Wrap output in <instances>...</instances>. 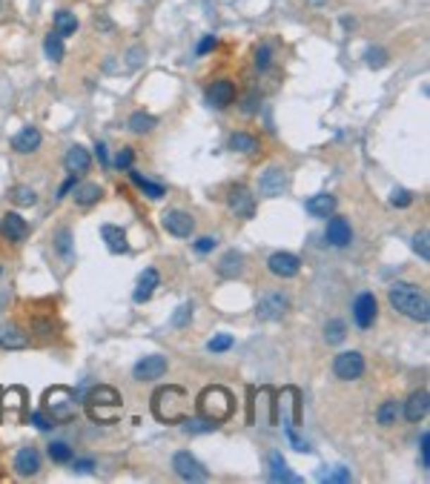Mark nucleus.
<instances>
[{
	"label": "nucleus",
	"instance_id": "36",
	"mask_svg": "<svg viewBox=\"0 0 430 484\" xmlns=\"http://www.w3.org/2000/svg\"><path fill=\"white\" fill-rule=\"evenodd\" d=\"M55 32H58L61 37H72V35L78 32V18H75L72 12H66V9L55 12Z\"/></svg>",
	"mask_w": 430,
	"mask_h": 484
},
{
	"label": "nucleus",
	"instance_id": "27",
	"mask_svg": "<svg viewBox=\"0 0 430 484\" xmlns=\"http://www.w3.org/2000/svg\"><path fill=\"white\" fill-rule=\"evenodd\" d=\"M267 461H270V473H267V476H270V481H290V484H298V481H301V476H295V473L287 467V461H284V456H281V453H276V450H273Z\"/></svg>",
	"mask_w": 430,
	"mask_h": 484
},
{
	"label": "nucleus",
	"instance_id": "6",
	"mask_svg": "<svg viewBox=\"0 0 430 484\" xmlns=\"http://www.w3.org/2000/svg\"><path fill=\"white\" fill-rule=\"evenodd\" d=\"M273 407H276V421H281L284 430L301 424V392H298V387L278 390L276 399H273Z\"/></svg>",
	"mask_w": 430,
	"mask_h": 484
},
{
	"label": "nucleus",
	"instance_id": "24",
	"mask_svg": "<svg viewBox=\"0 0 430 484\" xmlns=\"http://www.w3.org/2000/svg\"><path fill=\"white\" fill-rule=\"evenodd\" d=\"M29 335L18 324H0V349H26Z\"/></svg>",
	"mask_w": 430,
	"mask_h": 484
},
{
	"label": "nucleus",
	"instance_id": "12",
	"mask_svg": "<svg viewBox=\"0 0 430 484\" xmlns=\"http://www.w3.org/2000/svg\"><path fill=\"white\" fill-rule=\"evenodd\" d=\"M161 224H164V230H166L169 235H176V238H190L192 230H195V218H192L190 212H184V209H169V212H164Z\"/></svg>",
	"mask_w": 430,
	"mask_h": 484
},
{
	"label": "nucleus",
	"instance_id": "7",
	"mask_svg": "<svg viewBox=\"0 0 430 484\" xmlns=\"http://www.w3.org/2000/svg\"><path fill=\"white\" fill-rule=\"evenodd\" d=\"M26 407H29V392L23 387H4L0 390V418L20 424L26 418Z\"/></svg>",
	"mask_w": 430,
	"mask_h": 484
},
{
	"label": "nucleus",
	"instance_id": "59",
	"mask_svg": "<svg viewBox=\"0 0 430 484\" xmlns=\"http://www.w3.org/2000/svg\"><path fill=\"white\" fill-rule=\"evenodd\" d=\"M75 184H78V181H75V175H69V181H66V184L61 187V192H58V198H63V195H69V192L75 190Z\"/></svg>",
	"mask_w": 430,
	"mask_h": 484
},
{
	"label": "nucleus",
	"instance_id": "31",
	"mask_svg": "<svg viewBox=\"0 0 430 484\" xmlns=\"http://www.w3.org/2000/svg\"><path fill=\"white\" fill-rule=\"evenodd\" d=\"M129 172V178H133V184L147 195V198H152V201H161L164 195H166V187L164 184H155V181H149V178H144V175L138 172V169H126Z\"/></svg>",
	"mask_w": 430,
	"mask_h": 484
},
{
	"label": "nucleus",
	"instance_id": "3",
	"mask_svg": "<svg viewBox=\"0 0 430 484\" xmlns=\"http://www.w3.org/2000/svg\"><path fill=\"white\" fill-rule=\"evenodd\" d=\"M83 407H86V416H90L92 421H98V424H112V421H118V416H121L123 399H121V392H118L115 387L98 384V387L90 390V395H86Z\"/></svg>",
	"mask_w": 430,
	"mask_h": 484
},
{
	"label": "nucleus",
	"instance_id": "29",
	"mask_svg": "<svg viewBox=\"0 0 430 484\" xmlns=\"http://www.w3.org/2000/svg\"><path fill=\"white\" fill-rule=\"evenodd\" d=\"M101 238H104V244H106V249H109L112 255H123V252L129 249L126 232H123L121 227H112V224H106V227L101 230Z\"/></svg>",
	"mask_w": 430,
	"mask_h": 484
},
{
	"label": "nucleus",
	"instance_id": "49",
	"mask_svg": "<svg viewBox=\"0 0 430 484\" xmlns=\"http://www.w3.org/2000/svg\"><path fill=\"white\" fill-rule=\"evenodd\" d=\"M284 433H287V438H290V445H293V447H295L298 453H310V450H313V447H310V445L305 442V438H301V435H295V427H287Z\"/></svg>",
	"mask_w": 430,
	"mask_h": 484
},
{
	"label": "nucleus",
	"instance_id": "16",
	"mask_svg": "<svg viewBox=\"0 0 430 484\" xmlns=\"http://www.w3.org/2000/svg\"><path fill=\"white\" fill-rule=\"evenodd\" d=\"M267 267H270V273L278 275V278H293V275H298V270H301V258H298L295 252L278 249V252H273V255L267 258Z\"/></svg>",
	"mask_w": 430,
	"mask_h": 484
},
{
	"label": "nucleus",
	"instance_id": "23",
	"mask_svg": "<svg viewBox=\"0 0 430 484\" xmlns=\"http://www.w3.org/2000/svg\"><path fill=\"white\" fill-rule=\"evenodd\" d=\"M40 144H43V135L35 129V126H26V129H20L18 135L12 138V149L15 152H20V155H29V152H37L40 149Z\"/></svg>",
	"mask_w": 430,
	"mask_h": 484
},
{
	"label": "nucleus",
	"instance_id": "4",
	"mask_svg": "<svg viewBox=\"0 0 430 484\" xmlns=\"http://www.w3.org/2000/svg\"><path fill=\"white\" fill-rule=\"evenodd\" d=\"M198 416L212 421V424H224L233 418L235 413V399H233V392L227 387H219V384H212L207 387L201 395H198V404H195Z\"/></svg>",
	"mask_w": 430,
	"mask_h": 484
},
{
	"label": "nucleus",
	"instance_id": "44",
	"mask_svg": "<svg viewBox=\"0 0 430 484\" xmlns=\"http://www.w3.org/2000/svg\"><path fill=\"white\" fill-rule=\"evenodd\" d=\"M364 61H367V66H370V69H381V66L387 63V52H384V49H379V46H373V49H367Z\"/></svg>",
	"mask_w": 430,
	"mask_h": 484
},
{
	"label": "nucleus",
	"instance_id": "17",
	"mask_svg": "<svg viewBox=\"0 0 430 484\" xmlns=\"http://www.w3.org/2000/svg\"><path fill=\"white\" fill-rule=\"evenodd\" d=\"M166 356H161V353H152V356H144L138 364H135V370H133V376L138 378V381H155V378H161L164 373H166Z\"/></svg>",
	"mask_w": 430,
	"mask_h": 484
},
{
	"label": "nucleus",
	"instance_id": "22",
	"mask_svg": "<svg viewBox=\"0 0 430 484\" xmlns=\"http://www.w3.org/2000/svg\"><path fill=\"white\" fill-rule=\"evenodd\" d=\"M427 410H430L427 390H416V392H410V399L405 402V418H407L410 424H416V421H422V418L427 416Z\"/></svg>",
	"mask_w": 430,
	"mask_h": 484
},
{
	"label": "nucleus",
	"instance_id": "35",
	"mask_svg": "<svg viewBox=\"0 0 430 484\" xmlns=\"http://www.w3.org/2000/svg\"><path fill=\"white\" fill-rule=\"evenodd\" d=\"M155 123H158L155 115H149V112H135L133 118H129V132H135V135H147V132L155 129Z\"/></svg>",
	"mask_w": 430,
	"mask_h": 484
},
{
	"label": "nucleus",
	"instance_id": "21",
	"mask_svg": "<svg viewBox=\"0 0 430 484\" xmlns=\"http://www.w3.org/2000/svg\"><path fill=\"white\" fill-rule=\"evenodd\" d=\"M158 284H161V273H158L155 267H147V270L138 275V287H135V292H133L135 304L149 301V298H152V292L158 290Z\"/></svg>",
	"mask_w": 430,
	"mask_h": 484
},
{
	"label": "nucleus",
	"instance_id": "48",
	"mask_svg": "<svg viewBox=\"0 0 430 484\" xmlns=\"http://www.w3.org/2000/svg\"><path fill=\"white\" fill-rule=\"evenodd\" d=\"M419 456H422V470H430V433H422Z\"/></svg>",
	"mask_w": 430,
	"mask_h": 484
},
{
	"label": "nucleus",
	"instance_id": "52",
	"mask_svg": "<svg viewBox=\"0 0 430 484\" xmlns=\"http://www.w3.org/2000/svg\"><path fill=\"white\" fill-rule=\"evenodd\" d=\"M187 421H190V424H187V430H190V433H207V430H212V427H215V424H212V421H207V418H190V416H187Z\"/></svg>",
	"mask_w": 430,
	"mask_h": 484
},
{
	"label": "nucleus",
	"instance_id": "28",
	"mask_svg": "<svg viewBox=\"0 0 430 484\" xmlns=\"http://www.w3.org/2000/svg\"><path fill=\"white\" fill-rule=\"evenodd\" d=\"M90 163H92V158H90V152H86L83 147H69V152H66V158H63V166H66V172L69 175H80V172H86L90 169Z\"/></svg>",
	"mask_w": 430,
	"mask_h": 484
},
{
	"label": "nucleus",
	"instance_id": "15",
	"mask_svg": "<svg viewBox=\"0 0 430 484\" xmlns=\"http://www.w3.org/2000/svg\"><path fill=\"white\" fill-rule=\"evenodd\" d=\"M287 190V172L281 166H267L262 175H258V192L267 195V198H276Z\"/></svg>",
	"mask_w": 430,
	"mask_h": 484
},
{
	"label": "nucleus",
	"instance_id": "5",
	"mask_svg": "<svg viewBox=\"0 0 430 484\" xmlns=\"http://www.w3.org/2000/svg\"><path fill=\"white\" fill-rule=\"evenodd\" d=\"M78 410H80L78 407V395H75L72 387L55 384V387H49L47 392H43V416H47L49 421L66 424V421H72L78 416Z\"/></svg>",
	"mask_w": 430,
	"mask_h": 484
},
{
	"label": "nucleus",
	"instance_id": "62",
	"mask_svg": "<svg viewBox=\"0 0 430 484\" xmlns=\"http://www.w3.org/2000/svg\"><path fill=\"white\" fill-rule=\"evenodd\" d=\"M0 273H4V267H0Z\"/></svg>",
	"mask_w": 430,
	"mask_h": 484
},
{
	"label": "nucleus",
	"instance_id": "61",
	"mask_svg": "<svg viewBox=\"0 0 430 484\" xmlns=\"http://www.w3.org/2000/svg\"><path fill=\"white\" fill-rule=\"evenodd\" d=\"M0 12H4V0H0Z\"/></svg>",
	"mask_w": 430,
	"mask_h": 484
},
{
	"label": "nucleus",
	"instance_id": "42",
	"mask_svg": "<svg viewBox=\"0 0 430 484\" xmlns=\"http://www.w3.org/2000/svg\"><path fill=\"white\" fill-rule=\"evenodd\" d=\"M12 201H15L18 206H32V204L37 201V195H35V190H32V187L18 184V187L12 190Z\"/></svg>",
	"mask_w": 430,
	"mask_h": 484
},
{
	"label": "nucleus",
	"instance_id": "19",
	"mask_svg": "<svg viewBox=\"0 0 430 484\" xmlns=\"http://www.w3.org/2000/svg\"><path fill=\"white\" fill-rule=\"evenodd\" d=\"M324 235H327V244H333V247H350V241H353V230H350V224L344 221L341 215L330 218Z\"/></svg>",
	"mask_w": 430,
	"mask_h": 484
},
{
	"label": "nucleus",
	"instance_id": "34",
	"mask_svg": "<svg viewBox=\"0 0 430 484\" xmlns=\"http://www.w3.org/2000/svg\"><path fill=\"white\" fill-rule=\"evenodd\" d=\"M43 49H47V58H49L52 63H61L63 55H66V49H63V37H61L58 32H49V35H47V40H43Z\"/></svg>",
	"mask_w": 430,
	"mask_h": 484
},
{
	"label": "nucleus",
	"instance_id": "55",
	"mask_svg": "<svg viewBox=\"0 0 430 484\" xmlns=\"http://www.w3.org/2000/svg\"><path fill=\"white\" fill-rule=\"evenodd\" d=\"M212 49H215V37H212V35H207V37L198 43L195 55H198V58H204V55H207V52H212Z\"/></svg>",
	"mask_w": 430,
	"mask_h": 484
},
{
	"label": "nucleus",
	"instance_id": "57",
	"mask_svg": "<svg viewBox=\"0 0 430 484\" xmlns=\"http://www.w3.org/2000/svg\"><path fill=\"white\" fill-rule=\"evenodd\" d=\"M144 58H147V55H144V52H141V49H138V46H135V49H133V52H129V58H126V63H129V66H133V69H138V66H141V61H144Z\"/></svg>",
	"mask_w": 430,
	"mask_h": 484
},
{
	"label": "nucleus",
	"instance_id": "30",
	"mask_svg": "<svg viewBox=\"0 0 430 484\" xmlns=\"http://www.w3.org/2000/svg\"><path fill=\"white\" fill-rule=\"evenodd\" d=\"M241 270H244V255L241 252L230 249V252L221 255V261H219V275L221 278H238Z\"/></svg>",
	"mask_w": 430,
	"mask_h": 484
},
{
	"label": "nucleus",
	"instance_id": "14",
	"mask_svg": "<svg viewBox=\"0 0 430 484\" xmlns=\"http://www.w3.org/2000/svg\"><path fill=\"white\" fill-rule=\"evenodd\" d=\"M172 470H176L184 481H207L204 464H201L192 453H187V450H181V453L172 456Z\"/></svg>",
	"mask_w": 430,
	"mask_h": 484
},
{
	"label": "nucleus",
	"instance_id": "53",
	"mask_svg": "<svg viewBox=\"0 0 430 484\" xmlns=\"http://www.w3.org/2000/svg\"><path fill=\"white\" fill-rule=\"evenodd\" d=\"M255 66L262 69V72L270 66V46H258L255 49Z\"/></svg>",
	"mask_w": 430,
	"mask_h": 484
},
{
	"label": "nucleus",
	"instance_id": "58",
	"mask_svg": "<svg viewBox=\"0 0 430 484\" xmlns=\"http://www.w3.org/2000/svg\"><path fill=\"white\" fill-rule=\"evenodd\" d=\"M241 109H244V112H255V109H258V101H255V92H250V95H247V101L241 104Z\"/></svg>",
	"mask_w": 430,
	"mask_h": 484
},
{
	"label": "nucleus",
	"instance_id": "9",
	"mask_svg": "<svg viewBox=\"0 0 430 484\" xmlns=\"http://www.w3.org/2000/svg\"><path fill=\"white\" fill-rule=\"evenodd\" d=\"M204 98H207V104H209L212 109H227V106H233L235 98H238L235 83H233V80H224V77H221V80H212V83L207 86Z\"/></svg>",
	"mask_w": 430,
	"mask_h": 484
},
{
	"label": "nucleus",
	"instance_id": "20",
	"mask_svg": "<svg viewBox=\"0 0 430 484\" xmlns=\"http://www.w3.org/2000/svg\"><path fill=\"white\" fill-rule=\"evenodd\" d=\"M12 467H15V473H18V476H23V478L35 476V473L40 470V453H37L35 447H20V450L15 453Z\"/></svg>",
	"mask_w": 430,
	"mask_h": 484
},
{
	"label": "nucleus",
	"instance_id": "11",
	"mask_svg": "<svg viewBox=\"0 0 430 484\" xmlns=\"http://www.w3.org/2000/svg\"><path fill=\"white\" fill-rule=\"evenodd\" d=\"M379 318V301L373 292H362L356 301H353V321L359 330H370Z\"/></svg>",
	"mask_w": 430,
	"mask_h": 484
},
{
	"label": "nucleus",
	"instance_id": "18",
	"mask_svg": "<svg viewBox=\"0 0 430 484\" xmlns=\"http://www.w3.org/2000/svg\"><path fill=\"white\" fill-rule=\"evenodd\" d=\"M0 235H4L6 241H12V244H20V241H26V235H29V224L23 221V215L6 212L4 221H0Z\"/></svg>",
	"mask_w": 430,
	"mask_h": 484
},
{
	"label": "nucleus",
	"instance_id": "37",
	"mask_svg": "<svg viewBox=\"0 0 430 484\" xmlns=\"http://www.w3.org/2000/svg\"><path fill=\"white\" fill-rule=\"evenodd\" d=\"M399 418V404L391 399V402H384L381 407H379V413H376V421L381 424V427H391L393 421Z\"/></svg>",
	"mask_w": 430,
	"mask_h": 484
},
{
	"label": "nucleus",
	"instance_id": "26",
	"mask_svg": "<svg viewBox=\"0 0 430 484\" xmlns=\"http://www.w3.org/2000/svg\"><path fill=\"white\" fill-rule=\"evenodd\" d=\"M305 209H307V215H313V218H327V215L336 212V198H333L330 192L310 195V198L305 201Z\"/></svg>",
	"mask_w": 430,
	"mask_h": 484
},
{
	"label": "nucleus",
	"instance_id": "33",
	"mask_svg": "<svg viewBox=\"0 0 430 484\" xmlns=\"http://www.w3.org/2000/svg\"><path fill=\"white\" fill-rule=\"evenodd\" d=\"M227 147H230L233 152L250 155V152H255V149H258V138H255V135H250V132H233L230 141H227Z\"/></svg>",
	"mask_w": 430,
	"mask_h": 484
},
{
	"label": "nucleus",
	"instance_id": "50",
	"mask_svg": "<svg viewBox=\"0 0 430 484\" xmlns=\"http://www.w3.org/2000/svg\"><path fill=\"white\" fill-rule=\"evenodd\" d=\"M215 244H219V238L215 235H201L192 247H195V252H201V255H207V252H212L215 249Z\"/></svg>",
	"mask_w": 430,
	"mask_h": 484
},
{
	"label": "nucleus",
	"instance_id": "43",
	"mask_svg": "<svg viewBox=\"0 0 430 484\" xmlns=\"http://www.w3.org/2000/svg\"><path fill=\"white\" fill-rule=\"evenodd\" d=\"M230 347H233V335H227V333L212 335V338L207 341V349H209V353H227Z\"/></svg>",
	"mask_w": 430,
	"mask_h": 484
},
{
	"label": "nucleus",
	"instance_id": "51",
	"mask_svg": "<svg viewBox=\"0 0 430 484\" xmlns=\"http://www.w3.org/2000/svg\"><path fill=\"white\" fill-rule=\"evenodd\" d=\"M410 201H413V195H410L407 190H393V195H391V204H393V206H399V209L410 206Z\"/></svg>",
	"mask_w": 430,
	"mask_h": 484
},
{
	"label": "nucleus",
	"instance_id": "25",
	"mask_svg": "<svg viewBox=\"0 0 430 484\" xmlns=\"http://www.w3.org/2000/svg\"><path fill=\"white\" fill-rule=\"evenodd\" d=\"M270 395H273V390L270 387H262V390H258L255 395H252V424H258V421H262V424H270L273 421V416L267 413V407H270Z\"/></svg>",
	"mask_w": 430,
	"mask_h": 484
},
{
	"label": "nucleus",
	"instance_id": "32",
	"mask_svg": "<svg viewBox=\"0 0 430 484\" xmlns=\"http://www.w3.org/2000/svg\"><path fill=\"white\" fill-rule=\"evenodd\" d=\"M101 195H104V190H101L98 184H92V181L75 184V204H78V206H92V204L101 201Z\"/></svg>",
	"mask_w": 430,
	"mask_h": 484
},
{
	"label": "nucleus",
	"instance_id": "40",
	"mask_svg": "<svg viewBox=\"0 0 430 484\" xmlns=\"http://www.w3.org/2000/svg\"><path fill=\"white\" fill-rule=\"evenodd\" d=\"M49 459L58 464H69L72 461V447L66 442H52L49 445Z\"/></svg>",
	"mask_w": 430,
	"mask_h": 484
},
{
	"label": "nucleus",
	"instance_id": "39",
	"mask_svg": "<svg viewBox=\"0 0 430 484\" xmlns=\"http://www.w3.org/2000/svg\"><path fill=\"white\" fill-rule=\"evenodd\" d=\"M55 249L63 255V261H72L75 258V249H72V232L69 230H61L58 238H55Z\"/></svg>",
	"mask_w": 430,
	"mask_h": 484
},
{
	"label": "nucleus",
	"instance_id": "45",
	"mask_svg": "<svg viewBox=\"0 0 430 484\" xmlns=\"http://www.w3.org/2000/svg\"><path fill=\"white\" fill-rule=\"evenodd\" d=\"M321 481H350V470L348 467H333L327 473H319Z\"/></svg>",
	"mask_w": 430,
	"mask_h": 484
},
{
	"label": "nucleus",
	"instance_id": "8",
	"mask_svg": "<svg viewBox=\"0 0 430 484\" xmlns=\"http://www.w3.org/2000/svg\"><path fill=\"white\" fill-rule=\"evenodd\" d=\"M333 376L341 381H356L364 376V356L359 349H348V353H338L333 359Z\"/></svg>",
	"mask_w": 430,
	"mask_h": 484
},
{
	"label": "nucleus",
	"instance_id": "13",
	"mask_svg": "<svg viewBox=\"0 0 430 484\" xmlns=\"http://www.w3.org/2000/svg\"><path fill=\"white\" fill-rule=\"evenodd\" d=\"M227 206H230V212L238 215V218H252V215H255V195L250 192V187L235 184V187H230V192H227Z\"/></svg>",
	"mask_w": 430,
	"mask_h": 484
},
{
	"label": "nucleus",
	"instance_id": "47",
	"mask_svg": "<svg viewBox=\"0 0 430 484\" xmlns=\"http://www.w3.org/2000/svg\"><path fill=\"white\" fill-rule=\"evenodd\" d=\"M133 161H135V152L123 147L118 155H115V169H133Z\"/></svg>",
	"mask_w": 430,
	"mask_h": 484
},
{
	"label": "nucleus",
	"instance_id": "10",
	"mask_svg": "<svg viewBox=\"0 0 430 484\" xmlns=\"http://www.w3.org/2000/svg\"><path fill=\"white\" fill-rule=\"evenodd\" d=\"M287 310H290V298L281 292H270L258 301L255 316H258V321H278L287 316Z\"/></svg>",
	"mask_w": 430,
	"mask_h": 484
},
{
	"label": "nucleus",
	"instance_id": "38",
	"mask_svg": "<svg viewBox=\"0 0 430 484\" xmlns=\"http://www.w3.org/2000/svg\"><path fill=\"white\" fill-rule=\"evenodd\" d=\"M344 335H348V327H344V321H338V318H333V321L324 327V338H327V344H341V341H344Z\"/></svg>",
	"mask_w": 430,
	"mask_h": 484
},
{
	"label": "nucleus",
	"instance_id": "60",
	"mask_svg": "<svg viewBox=\"0 0 430 484\" xmlns=\"http://www.w3.org/2000/svg\"><path fill=\"white\" fill-rule=\"evenodd\" d=\"M95 155H98V161H101L104 166H109V155H106V147H104V144L95 147Z\"/></svg>",
	"mask_w": 430,
	"mask_h": 484
},
{
	"label": "nucleus",
	"instance_id": "41",
	"mask_svg": "<svg viewBox=\"0 0 430 484\" xmlns=\"http://www.w3.org/2000/svg\"><path fill=\"white\" fill-rule=\"evenodd\" d=\"M190 321H192V301H184L178 310H176V316H172V327H176V330H184Z\"/></svg>",
	"mask_w": 430,
	"mask_h": 484
},
{
	"label": "nucleus",
	"instance_id": "46",
	"mask_svg": "<svg viewBox=\"0 0 430 484\" xmlns=\"http://www.w3.org/2000/svg\"><path fill=\"white\" fill-rule=\"evenodd\" d=\"M413 249L419 252V258H422V261H427V258H430V244H427V232H416V235H413Z\"/></svg>",
	"mask_w": 430,
	"mask_h": 484
},
{
	"label": "nucleus",
	"instance_id": "56",
	"mask_svg": "<svg viewBox=\"0 0 430 484\" xmlns=\"http://www.w3.org/2000/svg\"><path fill=\"white\" fill-rule=\"evenodd\" d=\"M92 459H72V470L75 473H92Z\"/></svg>",
	"mask_w": 430,
	"mask_h": 484
},
{
	"label": "nucleus",
	"instance_id": "54",
	"mask_svg": "<svg viewBox=\"0 0 430 484\" xmlns=\"http://www.w3.org/2000/svg\"><path fill=\"white\" fill-rule=\"evenodd\" d=\"M29 421H32L37 430H52V427H55V421H49L43 413H32V416H29Z\"/></svg>",
	"mask_w": 430,
	"mask_h": 484
},
{
	"label": "nucleus",
	"instance_id": "1",
	"mask_svg": "<svg viewBox=\"0 0 430 484\" xmlns=\"http://www.w3.org/2000/svg\"><path fill=\"white\" fill-rule=\"evenodd\" d=\"M152 416L161 424H181V421H187V416H190V395H187V390L176 387V384L158 387L155 395H152Z\"/></svg>",
	"mask_w": 430,
	"mask_h": 484
},
{
	"label": "nucleus",
	"instance_id": "2",
	"mask_svg": "<svg viewBox=\"0 0 430 484\" xmlns=\"http://www.w3.org/2000/svg\"><path fill=\"white\" fill-rule=\"evenodd\" d=\"M387 301H391V306L396 313L419 321V324H427L430 318V301H427V292L419 290L416 284H407V281H399L391 287V292H387Z\"/></svg>",
	"mask_w": 430,
	"mask_h": 484
}]
</instances>
